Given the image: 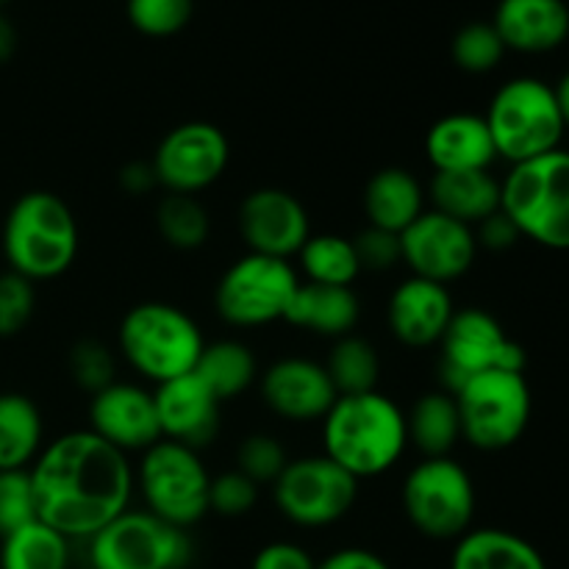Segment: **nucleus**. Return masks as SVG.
<instances>
[{
	"label": "nucleus",
	"instance_id": "8",
	"mask_svg": "<svg viewBox=\"0 0 569 569\" xmlns=\"http://www.w3.org/2000/svg\"><path fill=\"white\" fill-rule=\"evenodd\" d=\"M133 487L142 498V509L183 531L209 515L211 472L200 450L187 445L161 439L139 453L133 465Z\"/></svg>",
	"mask_w": 569,
	"mask_h": 569
},
{
	"label": "nucleus",
	"instance_id": "32",
	"mask_svg": "<svg viewBox=\"0 0 569 569\" xmlns=\"http://www.w3.org/2000/svg\"><path fill=\"white\" fill-rule=\"evenodd\" d=\"M322 367H326L339 398L372 392L381 383V353L361 333L333 339L328 356L322 359Z\"/></svg>",
	"mask_w": 569,
	"mask_h": 569
},
{
	"label": "nucleus",
	"instance_id": "10",
	"mask_svg": "<svg viewBox=\"0 0 569 569\" xmlns=\"http://www.w3.org/2000/svg\"><path fill=\"white\" fill-rule=\"evenodd\" d=\"M300 287L292 261L242 253L222 270L214 283V311L228 328L256 331L287 317Z\"/></svg>",
	"mask_w": 569,
	"mask_h": 569
},
{
	"label": "nucleus",
	"instance_id": "33",
	"mask_svg": "<svg viewBox=\"0 0 569 569\" xmlns=\"http://www.w3.org/2000/svg\"><path fill=\"white\" fill-rule=\"evenodd\" d=\"M153 222L161 242L181 253L200 250L211 237V214L203 200L194 194H161L153 211Z\"/></svg>",
	"mask_w": 569,
	"mask_h": 569
},
{
	"label": "nucleus",
	"instance_id": "20",
	"mask_svg": "<svg viewBox=\"0 0 569 569\" xmlns=\"http://www.w3.org/2000/svg\"><path fill=\"white\" fill-rule=\"evenodd\" d=\"M153 400L161 439L203 450L220 433L222 403L194 372L153 387Z\"/></svg>",
	"mask_w": 569,
	"mask_h": 569
},
{
	"label": "nucleus",
	"instance_id": "28",
	"mask_svg": "<svg viewBox=\"0 0 569 569\" xmlns=\"http://www.w3.org/2000/svg\"><path fill=\"white\" fill-rule=\"evenodd\" d=\"M194 376L211 389V395L220 403H231L259 383L261 370L259 359L248 342L226 337L217 339V342H206L198 367H194Z\"/></svg>",
	"mask_w": 569,
	"mask_h": 569
},
{
	"label": "nucleus",
	"instance_id": "5",
	"mask_svg": "<svg viewBox=\"0 0 569 569\" xmlns=\"http://www.w3.org/2000/svg\"><path fill=\"white\" fill-rule=\"evenodd\" d=\"M500 211L522 239L548 250H569V150L511 164L500 178Z\"/></svg>",
	"mask_w": 569,
	"mask_h": 569
},
{
	"label": "nucleus",
	"instance_id": "30",
	"mask_svg": "<svg viewBox=\"0 0 569 569\" xmlns=\"http://www.w3.org/2000/svg\"><path fill=\"white\" fill-rule=\"evenodd\" d=\"M300 281L326 287H353L361 276L353 237L342 233H311L300 253L295 256Z\"/></svg>",
	"mask_w": 569,
	"mask_h": 569
},
{
	"label": "nucleus",
	"instance_id": "16",
	"mask_svg": "<svg viewBox=\"0 0 569 569\" xmlns=\"http://www.w3.org/2000/svg\"><path fill=\"white\" fill-rule=\"evenodd\" d=\"M237 231L244 253L292 261L311 237V214L303 200L281 187H259L237 209Z\"/></svg>",
	"mask_w": 569,
	"mask_h": 569
},
{
	"label": "nucleus",
	"instance_id": "9",
	"mask_svg": "<svg viewBox=\"0 0 569 569\" xmlns=\"http://www.w3.org/2000/svg\"><path fill=\"white\" fill-rule=\"evenodd\" d=\"M461 417V442L481 453L515 448L528 431L533 411L526 372L489 370L456 389Z\"/></svg>",
	"mask_w": 569,
	"mask_h": 569
},
{
	"label": "nucleus",
	"instance_id": "39",
	"mask_svg": "<svg viewBox=\"0 0 569 569\" xmlns=\"http://www.w3.org/2000/svg\"><path fill=\"white\" fill-rule=\"evenodd\" d=\"M33 520H39V517L31 472L3 470L0 472V539Z\"/></svg>",
	"mask_w": 569,
	"mask_h": 569
},
{
	"label": "nucleus",
	"instance_id": "29",
	"mask_svg": "<svg viewBox=\"0 0 569 569\" xmlns=\"http://www.w3.org/2000/svg\"><path fill=\"white\" fill-rule=\"evenodd\" d=\"M44 442L42 409L22 392H0V472L31 470Z\"/></svg>",
	"mask_w": 569,
	"mask_h": 569
},
{
	"label": "nucleus",
	"instance_id": "21",
	"mask_svg": "<svg viewBox=\"0 0 569 569\" xmlns=\"http://www.w3.org/2000/svg\"><path fill=\"white\" fill-rule=\"evenodd\" d=\"M426 159L433 172L492 170L498 150L483 114L453 111L439 117L426 133Z\"/></svg>",
	"mask_w": 569,
	"mask_h": 569
},
{
	"label": "nucleus",
	"instance_id": "18",
	"mask_svg": "<svg viewBox=\"0 0 569 569\" xmlns=\"http://www.w3.org/2000/svg\"><path fill=\"white\" fill-rule=\"evenodd\" d=\"M89 431L126 456H139L161 442L153 389L137 381L109 383L89 398Z\"/></svg>",
	"mask_w": 569,
	"mask_h": 569
},
{
	"label": "nucleus",
	"instance_id": "25",
	"mask_svg": "<svg viewBox=\"0 0 569 569\" xmlns=\"http://www.w3.org/2000/svg\"><path fill=\"white\" fill-rule=\"evenodd\" d=\"M428 209L476 228L500 211V178L492 170L433 172L426 183Z\"/></svg>",
	"mask_w": 569,
	"mask_h": 569
},
{
	"label": "nucleus",
	"instance_id": "14",
	"mask_svg": "<svg viewBox=\"0 0 569 569\" xmlns=\"http://www.w3.org/2000/svg\"><path fill=\"white\" fill-rule=\"evenodd\" d=\"M228 161L231 142L226 131L209 120H189L170 128L150 156L161 192L194 198L226 176Z\"/></svg>",
	"mask_w": 569,
	"mask_h": 569
},
{
	"label": "nucleus",
	"instance_id": "24",
	"mask_svg": "<svg viewBox=\"0 0 569 569\" xmlns=\"http://www.w3.org/2000/svg\"><path fill=\"white\" fill-rule=\"evenodd\" d=\"M361 206H365L367 226L400 237L428 209L426 183L406 167H383L367 181Z\"/></svg>",
	"mask_w": 569,
	"mask_h": 569
},
{
	"label": "nucleus",
	"instance_id": "19",
	"mask_svg": "<svg viewBox=\"0 0 569 569\" xmlns=\"http://www.w3.org/2000/svg\"><path fill=\"white\" fill-rule=\"evenodd\" d=\"M453 315L456 303L450 287L426 278H403L387 300L389 333L411 350L437 348Z\"/></svg>",
	"mask_w": 569,
	"mask_h": 569
},
{
	"label": "nucleus",
	"instance_id": "13",
	"mask_svg": "<svg viewBox=\"0 0 569 569\" xmlns=\"http://www.w3.org/2000/svg\"><path fill=\"white\" fill-rule=\"evenodd\" d=\"M87 545L94 569H183L192 559L189 531L133 506Z\"/></svg>",
	"mask_w": 569,
	"mask_h": 569
},
{
	"label": "nucleus",
	"instance_id": "38",
	"mask_svg": "<svg viewBox=\"0 0 569 569\" xmlns=\"http://www.w3.org/2000/svg\"><path fill=\"white\" fill-rule=\"evenodd\" d=\"M261 500V487L242 476L239 470H226L211 476L209 487V515L226 517V520H239V517L253 515Z\"/></svg>",
	"mask_w": 569,
	"mask_h": 569
},
{
	"label": "nucleus",
	"instance_id": "37",
	"mask_svg": "<svg viewBox=\"0 0 569 569\" xmlns=\"http://www.w3.org/2000/svg\"><path fill=\"white\" fill-rule=\"evenodd\" d=\"M128 22L142 37L167 39L181 33L194 14V0H128Z\"/></svg>",
	"mask_w": 569,
	"mask_h": 569
},
{
	"label": "nucleus",
	"instance_id": "47",
	"mask_svg": "<svg viewBox=\"0 0 569 569\" xmlns=\"http://www.w3.org/2000/svg\"><path fill=\"white\" fill-rule=\"evenodd\" d=\"M556 100H559V109H561V117H565V126L569 128V72L565 78H561L559 83H556Z\"/></svg>",
	"mask_w": 569,
	"mask_h": 569
},
{
	"label": "nucleus",
	"instance_id": "36",
	"mask_svg": "<svg viewBox=\"0 0 569 569\" xmlns=\"http://www.w3.org/2000/svg\"><path fill=\"white\" fill-rule=\"evenodd\" d=\"M67 370L72 383L92 398L117 381V353L100 339H78L67 356Z\"/></svg>",
	"mask_w": 569,
	"mask_h": 569
},
{
	"label": "nucleus",
	"instance_id": "40",
	"mask_svg": "<svg viewBox=\"0 0 569 569\" xmlns=\"http://www.w3.org/2000/svg\"><path fill=\"white\" fill-rule=\"evenodd\" d=\"M37 311V283L17 272H0V339L26 331Z\"/></svg>",
	"mask_w": 569,
	"mask_h": 569
},
{
	"label": "nucleus",
	"instance_id": "44",
	"mask_svg": "<svg viewBox=\"0 0 569 569\" xmlns=\"http://www.w3.org/2000/svg\"><path fill=\"white\" fill-rule=\"evenodd\" d=\"M317 569H392L381 553L370 548H339L317 561Z\"/></svg>",
	"mask_w": 569,
	"mask_h": 569
},
{
	"label": "nucleus",
	"instance_id": "26",
	"mask_svg": "<svg viewBox=\"0 0 569 569\" xmlns=\"http://www.w3.org/2000/svg\"><path fill=\"white\" fill-rule=\"evenodd\" d=\"M450 569H548L526 537L506 528H470L453 542Z\"/></svg>",
	"mask_w": 569,
	"mask_h": 569
},
{
	"label": "nucleus",
	"instance_id": "4",
	"mask_svg": "<svg viewBox=\"0 0 569 569\" xmlns=\"http://www.w3.org/2000/svg\"><path fill=\"white\" fill-rule=\"evenodd\" d=\"M203 348L198 320L167 300L131 306L117 326V353L150 387L194 372Z\"/></svg>",
	"mask_w": 569,
	"mask_h": 569
},
{
	"label": "nucleus",
	"instance_id": "7",
	"mask_svg": "<svg viewBox=\"0 0 569 569\" xmlns=\"http://www.w3.org/2000/svg\"><path fill=\"white\" fill-rule=\"evenodd\" d=\"M400 506L409 526L420 537L433 542H456L476 520V481L453 456L420 459L400 483Z\"/></svg>",
	"mask_w": 569,
	"mask_h": 569
},
{
	"label": "nucleus",
	"instance_id": "43",
	"mask_svg": "<svg viewBox=\"0 0 569 569\" xmlns=\"http://www.w3.org/2000/svg\"><path fill=\"white\" fill-rule=\"evenodd\" d=\"M472 231H476L478 250L483 248V250H492V253H503V250H511L522 239L515 222H511L509 217L503 214V211H498V214H492V217H487L483 222H478Z\"/></svg>",
	"mask_w": 569,
	"mask_h": 569
},
{
	"label": "nucleus",
	"instance_id": "48",
	"mask_svg": "<svg viewBox=\"0 0 569 569\" xmlns=\"http://www.w3.org/2000/svg\"><path fill=\"white\" fill-rule=\"evenodd\" d=\"M9 3H11V0H0V11H3Z\"/></svg>",
	"mask_w": 569,
	"mask_h": 569
},
{
	"label": "nucleus",
	"instance_id": "17",
	"mask_svg": "<svg viewBox=\"0 0 569 569\" xmlns=\"http://www.w3.org/2000/svg\"><path fill=\"white\" fill-rule=\"evenodd\" d=\"M256 387L267 411L292 426L322 422L339 398L322 361L306 356L276 359L261 370Z\"/></svg>",
	"mask_w": 569,
	"mask_h": 569
},
{
	"label": "nucleus",
	"instance_id": "27",
	"mask_svg": "<svg viewBox=\"0 0 569 569\" xmlns=\"http://www.w3.org/2000/svg\"><path fill=\"white\" fill-rule=\"evenodd\" d=\"M406 431H409V448H415L420 459L453 456L456 445L461 442L456 395L442 387L422 392L406 411Z\"/></svg>",
	"mask_w": 569,
	"mask_h": 569
},
{
	"label": "nucleus",
	"instance_id": "22",
	"mask_svg": "<svg viewBox=\"0 0 569 569\" xmlns=\"http://www.w3.org/2000/svg\"><path fill=\"white\" fill-rule=\"evenodd\" d=\"M506 50L550 53L569 37V9L565 0H500L492 20Z\"/></svg>",
	"mask_w": 569,
	"mask_h": 569
},
{
	"label": "nucleus",
	"instance_id": "45",
	"mask_svg": "<svg viewBox=\"0 0 569 569\" xmlns=\"http://www.w3.org/2000/svg\"><path fill=\"white\" fill-rule=\"evenodd\" d=\"M117 181H120L122 192L137 194V198H144L148 192L159 189V181H156V172H153V164H150V159L128 161V164L120 170V176H117Z\"/></svg>",
	"mask_w": 569,
	"mask_h": 569
},
{
	"label": "nucleus",
	"instance_id": "15",
	"mask_svg": "<svg viewBox=\"0 0 569 569\" xmlns=\"http://www.w3.org/2000/svg\"><path fill=\"white\" fill-rule=\"evenodd\" d=\"M400 253H403V267L409 276L450 287L461 281L476 264V231L465 222L426 209L400 233Z\"/></svg>",
	"mask_w": 569,
	"mask_h": 569
},
{
	"label": "nucleus",
	"instance_id": "11",
	"mask_svg": "<svg viewBox=\"0 0 569 569\" xmlns=\"http://www.w3.org/2000/svg\"><path fill=\"white\" fill-rule=\"evenodd\" d=\"M278 515L295 528L320 531L342 522L359 500V481L326 453L289 459L270 487Z\"/></svg>",
	"mask_w": 569,
	"mask_h": 569
},
{
	"label": "nucleus",
	"instance_id": "46",
	"mask_svg": "<svg viewBox=\"0 0 569 569\" xmlns=\"http://www.w3.org/2000/svg\"><path fill=\"white\" fill-rule=\"evenodd\" d=\"M14 50H17V28L11 26L9 17L0 11V64L11 61Z\"/></svg>",
	"mask_w": 569,
	"mask_h": 569
},
{
	"label": "nucleus",
	"instance_id": "6",
	"mask_svg": "<svg viewBox=\"0 0 569 569\" xmlns=\"http://www.w3.org/2000/svg\"><path fill=\"white\" fill-rule=\"evenodd\" d=\"M498 159L509 164L539 159L561 148L567 126L556 89L539 78L522 76L506 81L483 111Z\"/></svg>",
	"mask_w": 569,
	"mask_h": 569
},
{
	"label": "nucleus",
	"instance_id": "31",
	"mask_svg": "<svg viewBox=\"0 0 569 569\" xmlns=\"http://www.w3.org/2000/svg\"><path fill=\"white\" fill-rule=\"evenodd\" d=\"M72 542L42 520L0 539V569H72Z\"/></svg>",
	"mask_w": 569,
	"mask_h": 569
},
{
	"label": "nucleus",
	"instance_id": "23",
	"mask_svg": "<svg viewBox=\"0 0 569 569\" xmlns=\"http://www.w3.org/2000/svg\"><path fill=\"white\" fill-rule=\"evenodd\" d=\"M361 320V300L353 287H326L300 281L283 322L298 331L333 342L356 333Z\"/></svg>",
	"mask_w": 569,
	"mask_h": 569
},
{
	"label": "nucleus",
	"instance_id": "35",
	"mask_svg": "<svg viewBox=\"0 0 569 569\" xmlns=\"http://www.w3.org/2000/svg\"><path fill=\"white\" fill-rule=\"evenodd\" d=\"M289 450L276 433L253 431L237 445V456H233V470L248 476L250 481L259 483L261 489L272 487L276 478L281 476L283 467L289 465Z\"/></svg>",
	"mask_w": 569,
	"mask_h": 569
},
{
	"label": "nucleus",
	"instance_id": "42",
	"mask_svg": "<svg viewBox=\"0 0 569 569\" xmlns=\"http://www.w3.org/2000/svg\"><path fill=\"white\" fill-rule=\"evenodd\" d=\"M250 569H317V559L298 542L276 539L256 550Z\"/></svg>",
	"mask_w": 569,
	"mask_h": 569
},
{
	"label": "nucleus",
	"instance_id": "2",
	"mask_svg": "<svg viewBox=\"0 0 569 569\" xmlns=\"http://www.w3.org/2000/svg\"><path fill=\"white\" fill-rule=\"evenodd\" d=\"M322 453L356 481L381 478L409 450L406 411L381 389L342 395L320 422Z\"/></svg>",
	"mask_w": 569,
	"mask_h": 569
},
{
	"label": "nucleus",
	"instance_id": "34",
	"mask_svg": "<svg viewBox=\"0 0 569 569\" xmlns=\"http://www.w3.org/2000/svg\"><path fill=\"white\" fill-rule=\"evenodd\" d=\"M506 44L492 22H467L450 42V59L461 72L487 76L503 61Z\"/></svg>",
	"mask_w": 569,
	"mask_h": 569
},
{
	"label": "nucleus",
	"instance_id": "41",
	"mask_svg": "<svg viewBox=\"0 0 569 569\" xmlns=\"http://www.w3.org/2000/svg\"><path fill=\"white\" fill-rule=\"evenodd\" d=\"M356 256H359L361 272H392L395 267L403 264V253H400V237L392 231H383V228L365 226L353 237Z\"/></svg>",
	"mask_w": 569,
	"mask_h": 569
},
{
	"label": "nucleus",
	"instance_id": "12",
	"mask_svg": "<svg viewBox=\"0 0 569 569\" xmlns=\"http://www.w3.org/2000/svg\"><path fill=\"white\" fill-rule=\"evenodd\" d=\"M439 348V387L456 392L472 376L489 370L526 372V348L503 322L481 306L456 309Z\"/></svg>",
	"mask_w": 569,
	"mask_h": 569
},
{
	"label": "nucleus",
	"instance_id": "3",
	"mask_svg": "<svg viewBox=\"0 0 569 569\" xmlns=\"http://www.w3.org/2000/svg\"><path fill=\"white\" fill-rule=\"evenodd\" d=\"M81 250L76 211L61 194L33 189L11 203L3 222V256L11 272L31 283L64 276Z\"/></svg>",
	"mask_w": 569,
	"mask_h": 569
},
{
	"label": "nucleus",
	"instance_id": "1",
	"mask_svg": "<svg viewBox=\"0 0 569 569\" xmlns=\"http://www.w3.org/2000/svg\"><path fill=\"white\" fill-rule=\"evenodd\" d=\"M37 517L70 542H89L131 509L137 495L131 456L94 437L89 428L44 442L31 465Z\"/></svg>",
	"mask_w": 569,
	"mask_h": 569
},
{
	"label": "nucleus",
	"instance_id": "49",
	"mask_svg": "<svg viewBox=\"0 0 569 569\" xmlns=\"http://www.w3.org/2000/svg\"><path fill=\"white\" fill-rule=\"evenodd\" d=\"M78 569H94L92 565H87V567H78Z\"/></svg>",
	"mask_w": 569,
	"mask_h": 569
}]
</instances>
